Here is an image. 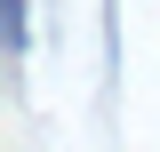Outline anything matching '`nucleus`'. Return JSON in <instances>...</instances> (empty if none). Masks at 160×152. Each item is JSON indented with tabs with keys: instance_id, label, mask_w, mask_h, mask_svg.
I'll use <instances>...</instances> for the list:
<instances>
[{
	"instance_id": "f257e3e1",
	"label": "nucleus",
	"mask_w": 160,
	"mask_h": 152,
	"mask_svg": "<svg viewBox=\"0 0 160 152\" xmlns=\"http://www.w3.org/2000/svg\"><path fill=\"white\" fill-rule=\"evenodd\" d=\"M8 48H16V56L32 48V24H24V0H8Z\"/></svg>"
}]
</instances>
